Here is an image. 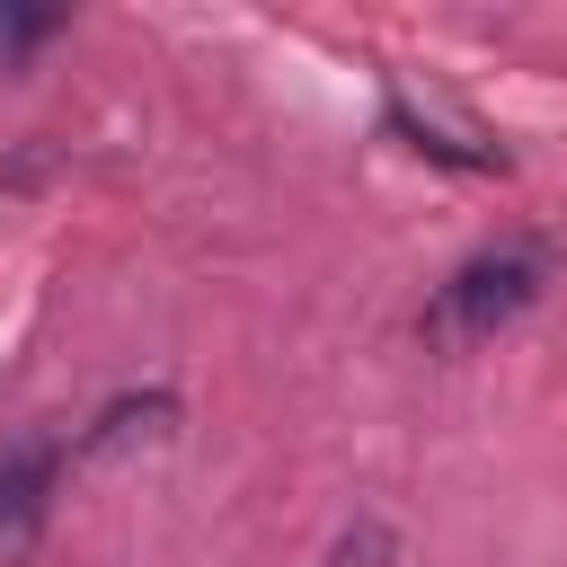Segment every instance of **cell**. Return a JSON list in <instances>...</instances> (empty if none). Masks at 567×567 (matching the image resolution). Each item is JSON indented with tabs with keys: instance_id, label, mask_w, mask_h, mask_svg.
Instances as JSON below:
<instances>
[{
	"instance_id": "obj_1",
	"label": "cell",
	"mask_w": 567,
	"mask_h": 567,
	"mask_svg": "<svg viewBox=\"0 0 567 567\" xmlns=\"http://www.w3.org/2000/svg\"><path fill=\"white\" fill-rule=\"evenodd\" d=\"M540 284H549V239H532V230L487 239L434 284V301L416 310V337L425 346H487L496 328H514L540 301Z\"/></svg>"
},
{
	"instance_id": "obj_2",
	"label": "cell",
	"mask_w": 567,
	"mask_h": 567,
	"mask_svg": "<svg viewBox=\"0 0 567 567\" xmlns=\"http://www.w3.org/2000/svg\"><path fill=\"white\" fill-rule=\"evenodd\" d=\"M62 470H71V443L53 425H27L0 443V567L35 558L44 523H53V496H62Z\"/></svg>"
},
{
	"instance_id": "obj_3",
	"label": "cell",
	"mask_w": 567,
	"mask_h": 567,
	"mask_svg": "<svg viewBox=\"0 0 567 567\" xmlns=\"http://www.w3.org/2000/svg\"><path fill=\"white\" fill-rule=\"evenodd\" d=\"M381 115H390V133H399L408 151H425V159H443V168H505V151H496L487 133L443 124V115H434V106H416L399 80H390V106H381Z\"/></svg>"
},
{
	"instance_id": "obj_4",
	"label": "cell",
	"mask_w": 567,
	"mask_h": 567,
	"mask_svg": "<svg viewBox=\"0 0 567 567\" xmlns=\"http://www.w3.org/2000/svg\"><path fill=\"white\" fill-rule=\"evenodd\" d=\"M168 425H177V399H168V390H115V399L71 434V461H106V452L151 443V434H168Z\"/></svg>"
},
{
	"instance_id": "obj_5",
	"label": "cell",
	"mask_w": 567,
	"mask_h": 567,
	"mask_svg": "<svg viewBox=\"0 0 567 567\" xmlns=\"http://www.w3.org/2000/svg\"><path fill=\"white\" fill-rule=\"evenodd\" d=\"M71 27V9H35V0H0V71H18L35 44H53Z\"/></svg>"
}]
</instances>
